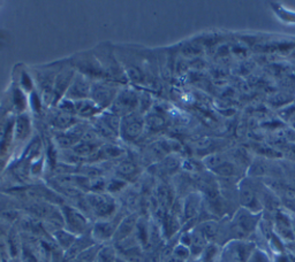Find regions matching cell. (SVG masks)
Wrapping results in <instances>:
<instances>
[{"label": "cell", "instance_id": "6", "mask_svg": "<svg viewBox=\"0 0 295 262\" xmlns=\"http://www.w3.org/2000/svg\"><path fill=\"white\" fill-rule=\"evenodd\" d=\"M91 95H93L94 103L98 107H105L107 105L114 102L116 95V89L111 84H105V83H98L93 86L91 90Z\"/></svg>", "mask_w": 295, "mask_h": 262}, {"label": "cell", "instance_id": "9", "mask_svg": "<svg viewBox=\"0 0 295 262\" xmlns=\"http://www.w3.org/2000/svg\"><path fill=\"white\" fill-rule=\"evenodd\" d=\"M89 94V83L84 76H77L69 85L68 97L72 99L83 100Z\"/></svg>", "mask_w": 295, "mask_h": 262}, {"label": "cell", "instance_id": "1", "mask_svg": "<svg viewBox=\"0 0 295 262\" xmlns=\"http://www.w3.org/2000/svg\"><path fill=\"white\" fill-rule=\"evenodd\" d=\"M258 213H253L242 207L234 214L229 223V231L234 236L233 239H246L258 228Z\"/></svg>", "mask_w": 295, "mask_h": 262}, {"label": "cell", "instance_id": "23", "mask_svg": "<svg viewBox=\"0 0 295 262\" xmlns=\"http://www.w3.org/2000/svg\"><path fill=\"white\" fill-rule=\"evenodd\" d=\"M73 123V119L69 114H63L59 115L57 119H55V125L58 128H67V126H71Z\"/></svg>", "mask_w": 295, "mask_h": 262}, {"label": "cell", "instance_id": "4", "mask_svg": "<svg viewBox=\"0 0 295 262\" xmlns=\"http://www.w3.org/2000/svg\"><path fill=\"white\" fill-rule=\"evenodd\" d=\"M63 215L69 233H72L73 235L83 234L86 230L88 221H86V218L79 211H76V209L72 207H64Z\"/></svg>", "mask_w": 295, "mask_h": 262}, {"label": "cell", "instance_id": "13", "mask_svg": "<svg viewBox=\"0 0 295 262\" xmlns=\"http://www.w3.org/2000/svg\"><path fill=\"white\" fill-rule=\"evenodd\" d=\"M197 229L201 231L203 236H204L205 239L208 240V243L216 239L220 230L218 222H216V221H205L204 223H202Z\"/></svg>", "mask_w": 295, "mask_h": 262}, {"label": "cell", "instance_id": "27", "mask_svg": "<svg viewBox=\"0 0 295 262\" xmlns=\"http://www.w3.org/2000/svg\"><path fill=\"white\" fill-rule=\"evenodd\" d=\"M170 262H185L184 260H180V259H178V257H175V256H173L172 259L170 260Z\"/></svg>", "mask_w": 295, "mask_h": 262}, {"label": "cell", "instance_id": "19", "mask_svg": "<svg viewBox=\"0 0 295 262\" xmlns=\"http://www.w3.org/2000/svg\"><path fill=\"white\" fill-rule=\"evenodd\" d=\"M97 260V262H116L118 259H116L115 253L112 248H104V250L99 251Z\"/></svg>", "mask_w": 295, "mask_h": 262}, {"label": "cell", "instance_id": "14", "mask_svg": "<svg viewBox=\"0 0 295 262\" xmlns=\"http://www.w3.org/2000/svg\"><path fill=\"white\" fill-rule=\"evenodd\" d=\"M72 76H73L72 71H66V72L60 74L59 77L57 78V80H55V83H54L53 91H54L55 97L62 95L64 91L67 89V86L71 85Z\"/></svg>", "mask_w": 295, "mask_h": 262}, {"label": "cell", "instance_id": "7", "mask_svg": "<svg viewBox=\"0 0 295 262\" xmlns=\"http://www.w3.org/2000/svg\"><path fill=\"white\" fill-rule=\"evenodd\" d=\"M136 104H137L136 93L132 90H126L123 91V92L114 99L112 112H113L114 114H124V115L132 114V111L134 109V107L136 106Z\"/></svg>", "mask_w": 295, "mask_h": 262}, {"label": "cell", "instance_id": "10", "mask_svg": "<svg viewBox=\"0 0 295 262\" xmlns=\"http://www.w3.org/2000/svg\"><path fill=\"white\" fill-rule=\"evenodd\" d=\"M201 206H202L201 195L197 193L189 194L187 198H186L184 207H182L184 216L187 218V220H192V218L196 217L199 211H201Z\"/></svg>", "mask_w": 295, "mask_h": 262}, {"label": "cell", "instance_id": "17", "mask_svg": "<svg viewBox=\"0 0 295 262\" xmlns=\"http://www.w3.org/2000/svg\"><path fill=\"white\" fill-rule=\"evenodd\" d=\"M55 238H57L58 243L60 246H63L64 248H71L72 245L75 242L76 238L72 233L69 231H57L55 233Z\"/></svg>", "mask_w": 295, "mask_h": 262}, {"label": "cell", "instance_id": "25", "mask_svg": "<svg viewBox=\"0 0 295 262\" xmlns=\"http://www.w3.org/2000/svg\"><path fill=\"white\" fill-rule=\"evenodd\" d=\"M119 170L123 175L129 176V175L135 173V166H134L133 163H124V165H121V167L119 168Z\"/></svg>", "mask_w": 295, "mask_h": 262}, {"label": "cell", "instance_id": "16", "mask_svg": "<svg viewBox=\"0 0 295 262\" xmlns=\"http://www.w3.org/2000/svg\"><path fill=\"white\" fill-rule=\"evenodd\" d=\"M212 172H215L217 175H219V176L221 177L229 178V177L235 176L238 173V168L234 163L228 162V161H225L224 163H221L219 167H217L216 169L212 170Z\"/></svg>", "mask_w": 295, "mask_h": 262}, {"label": "cell", "instance_id": "2", "mask_svg": "<svg viewBox=\"0 0 295 262\" xmlns=\"http://www.w3.org/2000/svg\"><path fill=\"white\" fill-rule=\"evenodd\" d=\"M255 250L254 243L246 239H232L220 251V259L223 262H248Z\"/></svg>", "mask_w": 295, "mask_h": 262}, {"label": "cell", "instance_id": "12", "mask_svg": "<svg viewBox=\"0 0 295 262\" xmlns=\"http://www.w3.org/2000/svg\"><path fill=\"white\" fill-rule=\"evenodd\" d=\"M135 223H136V217L134 215H131L129 217L124 220L121 223L119 224L118 228H116L114 237L120 239H125L127 236L132 233L133 229L135 228Z\"/></svg>", "mask_w": 295, "mask_h": 262}, {"label": "cell", "instance_id": "5", "mask_svg": "<svg viewBox=\"0 0 295 262\" xmlns=\"http://www.w3.org/2000/svg\"><path fill=\"white\" fill-rule=\"evenodd\" d=\"M239 200H240L242 207L250 212L258 213L261 211L258 196L256 194L254 187L248 183L242 182L239 186Z\"/></svg>", "mask_w": 295, "mask_h": 262}, {"label": "cell", "instance_id": "15", "mask_svg": "<svg viewBox=\"0 0 295 262\" xmlns=\"http://www.w3.org/2000/svg\"><path fill=\"white\" fill-rule=\"evenodd\" d=\"M76 111L83 116H89L95 114L98 111V106L94 102L90 100H79V103H76Z\"/></svg>", "mask_w": 295, "mask_h": 262}, {"label": "cell", "instance_id": "24", "mask_svg": "<svg viewBox=\"0 0 295 262\" xmlns=\"http://www.w3.org/2000/svg\"><path fill=\"white\" fill-rule=\"evenodd\" d=\"M21 120H19L17 122V128H16V135L17 137H21V136H24L25 134H27L28 131V120L27 117H20Z\"/></svg>", "mask_w": 295, "mask_h": 262}, {"label": "cell", "instance_id": "21", "mask_svg": "<svg viewBox=\"0 0 295 262\" xmlns=\"http://www.w3.org/2000/svg\"><path fill=\"white\" fill-rule=\"evenodd\" d=\"M8 247H10L12 256H16L19 253L20 246H19V240H17V236L15 233H11L10 237H8Z\"/></svg>", "mask_w": 295, "mask_h": 262}, {"label": "cell", "instance_id": "22", "mask_svg": "<svg viewBox=\"0 0 295 262\" xmlns=\"http://www.w3.org/2000/svg\"><path fill=\"white\" fill-rule=\"evenodd\" d=\"M248 262H270V259L266 252H263L261 250H256L253 252V254L249 257Z\"/></svg>", "mask_w": 295, "mask_h": 262}, {"label": "cell", "instance_id": "20", "mask_svg": "<svg viewBox=\"0 0 295 262\" xmlns=\"http://www.w3.org/2000/svg\"><path fill=\"white\" fill-rule=\"evenodd\" d=\"M190 254H192L190 248L186 245H182V244H180V245H178L174 248V256L180 260H184V261L187 260L190 256Z\"/></svg>", "mask_w": 295, "mask_h": 262}, {"label": "cell", "instance_id": "28", "mask_svg": "<svg viewBox=\"0 0 295 262\" xmlns=\"http://www.w3.org/2000/svg\"><path fill=\"white\" fill-rule=\"evenodd\" d=\"M289 54H290V56H292L293 59H295V46H294V49L289 52Z\"/></svg>", "mask_w": 295, "mask_h": 262}, {"label": "cell", "instance_id": "11", "mask_svg": "<svg viewBox=\"0 0 295 262\" xmlns=\"http://www.w3.org/2000/svg\"><path fill=\"white\" fill-rule=\"evenodd\" d=\"M116 228L118 226H116V223H114V222H99V223L95 225L93 237L96 240H101V242L107 240L112 236L115 235Z\"/></svg>", "mask_w": 295, "mask_h": 262}, {"label": "cell", "instance_id": "18", "mask_svg": "<svg viewBox=\"0 0 295 262\" xmlns=\"http://www.w3.org/2000/svg\"><path fill=\"white\" fill-rule=\"evenodd\" d=\"M272 10L275 11L276 15L279 16V19L287 22V23H295V12L286 10L285 7H280L279 5H275Z\"/></svg>", "mask_w": 295, "mask_h": 262}, {"label": "cell", "instance_id": "8", "mask_svg": "<svg viewBox=\"0 0 295 262\" xmlns=\"http://www.w3.org/2000/svg\"><path fill=\"white\" fill-rule=\"evenodd\" d=\"M121 126V131H123L124 138L128 139V141H133V139L140 136L143 130V120L140 115L137 114H128L124 117V122Z\"/></svg>", "mask_w": 295, "mask_h": 262}, {"label": "cell", "instance_id": "26", "mask_svg": "<svg viewBox=\"0 0 295 262\" xmlns=\"http://www.w3.org/2000/svg\"><path fill=\"white\" fill-rule=\"evenodd\" d=\"M23 262H37L32 253L28 251H23Z\"/></svg>", "mask_w": 295, "mask_h": 262}, {"label": "cell", "instance_id": "3", "mask_svg": "<svg viewBox=\"0 0 295 262\" xmlns=\"http://www.w3.org/2000/svg\"><path fill=\"white\" fill-rule=\"evenodd\" d=\"M86 203L95 214L99 217H106L111 215L115 209L114 200L107 194L93 193L86 196Z\"/></svg>", "mask_w": 295, "mask_h": 262}]
</instances>
